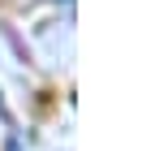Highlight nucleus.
Returning <instances> with one entry per match:
<instances>
[{
	"label": "nucleus",
	"instance_id": "obj_1",
	"mask_svg": "<svg viewBox=\"0 0 155 151\" xmlns=\"http://www.w3.org/2000/svg\"><path fill=\"white\" fill-rule=\"evenodd\" d=\"M0 117H5V104H0Z\"/></svg>",
	"mask_w": 155,
	"mask_h": 151
}]
</instances>
